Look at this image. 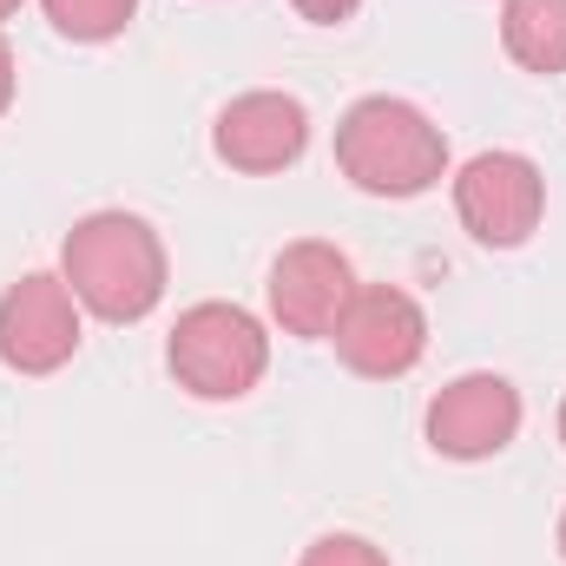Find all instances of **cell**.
Listing matches in <instances>:
<instances>
[{"label": "cell", "instance_id": "6da1fadb", "mask_svg": "<svg viewBox=\"0 0 566 566\" xmlns=\"http://www.w3.org/2000/svg\"><path fill=\"white\" fill-rule=\"evenodd\" d=\"M60 277L99 323H145L165 303V238L139 211H86L60 244Z\"/></svg>", "mask_w": 566, "mask_h": 566}, {"label": "cell", "instance_id": "7a4b0ae2", "mask_svg": "<svg viewBox=\"0 0 566 566\" xmlns=\"http://www.w3.org/2000/svg\"><path fill=\"white\" fill-rule=\"evenodd\" d=\"M336 171L363 198H422L448 178V133L416 99L369 93L336 119Z\"/></svg>", "mask_w": 566, "mask_h": 566}, {"label": "cell", "instance_id": "3957f363", "mask_svg": "<svg viewBox=\"0 0 566 566\" xmlns=\"http://www.w3.org/2000/svg\"><path fill=\"white\" fill-rule=\"evenodd\" d=\"M165 369L191 402H244L271 369V329L244 303H224V296L191 303L171 323Z\"/></svg>", "mask_w": 566, "mask_h": 566}, {"label": "cell", "instance_id": "277c9868", "mask_svg": "<svg viewBox=\"0 0 566 566\" xmlns=\"http://www.w3.org/2000/svg\"><path fill=\"white\" fill-rule=\"evenodd\" d=\"M454 218L488 251H521L547 218V178L527 151H474L454 171Z\"/></svg>", "mask_w": 566, "mask_h": 566}, {"label": "cell", "instance_id": "5b68a950", "mask_svg": "<svg viewBox=\"0 0 566 566\" xmlns=\"http://www.w3.org/2000/svg\"><path fill=\"white\" fill-rule=\"evenodd\" d=\"M336 356L349 376L369 382H396L428 356V310L402 290V283H356L343 323L329 329Z\"/></svg>", "mask_w": 566, "mask_h": 566}, {"label": "cell", "instance_id": "8992f818", "mask_svg": "<svg viewBox=\"0 0 566 566\" xmlns=\"http://www.w3.org/2000/svg\"><path fill=\"white\" fill-rule=\"evenodd\" d=\"M80 356V296L60 271H27L0 290V363L13 376H53Z\"/></svg>", "mask_w": 566, "mask_h": 566}, {"label": "cell", "instance_id": "52a82bcc", "mask_svg": "<svg viewBox=\"0 0 566 566\" xmlns=\"http://www.w3.org/2000/svg\"><path fill=\"white\" fill-rule=\"evenodd\" d=\"M356 283L363 277H356L349 251H336V244H323V238H296V244L277 251L271 283H264L271 323H277L283 336H296V343H329V329L343 323Z\"/></svg>", "mask_w": 566, "mask_h": 566}, {"label": "cell", "instance_id": "ba28073f", "mask_svg": "<svg viewBox=\"0 0 566 566\" xmlns=\"http://www.w3.org/2000/svg\"><path fill=\"white\" fill-rule=\"evenodd\" d=\"M527 422V402L507 376L494 369H468L454 376L434 402H428V448L441 461H494Z\"/></svg>", "mask_w": 566, "mask_h": 566}, {"label": "cell", "instance_id": "9c48e42d", "mask_svg": "<svg viewBox=\"0 0 566 566\" xmlns=\"http://www.w3.org/2000/svg\"><path fill=\"white\" fill-rule=\"evenodd\" d=\"M211 151H218V165H231L244 178L290 171L310 151V106L296 93H277V86L238 93L211 126Z\"/></svg>", "mask_w": 566, "mask_h": 566}, {"label": "cell", "instance_id": "30bf717a", "mask_svg": "<svg viewBox=\"0 0 566 566\" xmlns=\"http://www.w3.org/2000/svg\"><path fill=\"white\" fill-rule=\"evenodd\" d=\"M501 46L527 73H566V0H507L501 7Z\"/></svg>", "mask_w": 566, "mask_h": 566}, {"label": "cell", "instance_id": "8fae6325", "mask_svg": "<svg viewBox=\"0 0 566 566\" xmlns=\"http://www.w3.org/2000/svg\"><path fill=\"white\" fill-rule=\"evenodd\" d=\"M40 7H46L53 33L73 40V46H106V40H119V33L133 27V13H139V0H40Z\"/></svg>", "mask_w": 566, "mask_h": 566}, {"label": "cell", "instance_id": "7c38bea8", "mask_svg": "<svg viewBox=\"0 0 566 566\" xmlns=\"http://www.w3.org/2000/svg\"><path fill=\"white\" fill-rule=\"evenodd\" d=\"M296 566H389V554L376 541H363V534H323V541L303 547Z\"/></svg>", "mask_w": 566, "mask_h": 566}, {"label": "cell", "instance_id": "4fadbf2b", "mask_svg": "<svg viewBox=\"0 0 566 566\" xmlns=\"http://www.w3.org/2000/svg\"><path fill=\"white\" fill-rule=\"evenodd\" d=\"M290 7H296V13H303L310 27H343V20H349V13H356L363 0H290Z\"/></svg>", "mask_w": 566, "mask_h": 566}, {"label": "cell", "instance_id": "5bb4252c", "mask_svg": "<svg viewBox=\"0 0 566 566\" xmlns=\"http://www.w3.org/2000/svg\"><path fill=\"white\" fill-rule=\"evenodd\" d=\"M13 93H20V60H13V46H7V33H0V113L13 106Z\"/></svg>", "mask_w": 566, "mask_h": 566}, {"label": "cell", "instance_id": "9a60e30c", "mask_svg": "<svg viewBox=\"0 0 566 566\" xmlns=\"http://www.w3.org/2000/svg\"><path fill=\"white\" fill-rule=\"evenodd\" d=\"M20 7H27V0H0V20H13V13H20Z\"/></svg>", "mask_w": 566, "mask_h": 566}, {"label": "cell", "instance_id": "2e32d148", "mask_svg": "<svg viewBox=\"0 0 566 566\" xmlns=\"http://www.w3.org/2000/svg\"><path fill=\"white\" fill-rule=\"evenodd\" d=\"M560 560H566V514H560Z\"/></svg>", "mask_w": 566, "mask_h": 566}, {"label": "cell", "instance_id": "e0dca14e", "mask_svg": "<svg viewBox=\"0 0 566 566\" xmlns=\"http://www.w3.org/2000/svg\"><path fill=\"white\" fill-rule=\"evenodd\" d=\"M560 441H566V402H560Z\"/></svg>", "mask_w": 566, "mask_h": 566}]
</instances>
